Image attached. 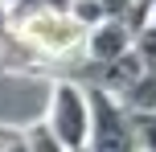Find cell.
I'll list each match as a JSON object with an SVG mask.
<instances>
[{"label":"cell","mask_w":156,"mask_h":152,"mask_svg":"<svg viewBox=\"0 0 156 152\" xmlns=\"http://www.w3.org/2000/svg\"><path fill=\"white\" fill-rule=\"evenodd\" d=\"M90 45V25L62 8H12L0 33V66L21 74H74Z\"/></svg>","instance_id":"1"},{"label":"cell","mask_w":156,"mask_h":152,"mask_svg":"<svg viewBox=\"0 0 156 152\" xmlns=\"http://www.w3.org/2000/svg\"><path fill=\"white\" fill-rule=\"evenodd\" d=\"M90 90V148L94 152H140L136 140L132 107L107 87H86Z\"/></svg>","instance_id":"2"},{"label":"cell","mask_w":156,"mask_h":152,"mask_svg":"<svg viewBox=\"0 0 156 152\" xmlns=\"http://www.w3.org/2000/svg\"><path fill=\"white\" fill-rule=\"evenodd\" d=\"M49 128L62 136L66 148H86L90 144V90L78 82H58L49 99Z\"/></svg>","instance_id":"3"},{"label":"cell","mask_w":156,"mask_h":152,"mask_svg":"<svg viewBox=\"0 0 156 152\" xmlns=\"http://www.w3.org/2000/svg\"><path fill=\"white\" fill-rule=\"evenodd\" d=\"M132 49H136V29L123 16H107V21L90 25V45H86L90 62H111V58H123Z\"/></svg>","instance_id":"4"},{"label":"cell","mask_w":156,"mask_h":152,"mask_svg":"<svg viewBox=\"0 0 156 152\" xmlns=\"http://www.w3.org/2000/svg\"><path fill=\"white\" fill-rule=\"evenodd\" d=\"M25 140H29V152H70L62 144V136L49 128V119L45 123H33V128L25 132Z\"/></svg>","instance_id":"5"},{"label":"cell","mask_w":156,"mask_h":152,"mask_svg":"<svg viewBox=\"0 0 156 152\" xmlns=\"http://www.w3.org/2000/svg\"><path fill=\"white\" fill-rule=\"evenodd\" d=\"M140 152H156V107H132Z\"/></svg>","instance_id":"6"},{"label":"cell","mask_w":156,"mask_h":152,"mask_svg":"<svg viewBox=\"0 0 156 152\" xmlns=\"http://www.w3.org/2000/svg\"><path fill=\"white\" fill-rule=\"evenodd\" d=\"M123 103H127V107H156V70H148L132 90H127Z\"/></svg>","instance_id":"7"},{"label":"cell","mask_w":156,"mask_h":152,"mask_svg":"<svg viewBox=\"0 0 156 152\" xmlns=\"http://www.w3.org/2000/svg\"><path fill=\"white\" fill-rule=\"evenodd\" d=\"M136 54L148 62V70H156V21L144 25V29H136Z\"/></svg>","instance_id":"8"},{"label":"cell","mask_w":156,"mask_h":152,"mask_svg":"<svg viewBox=\"0 0 156 152\" xmlns=\"http://www.w3.org/2000/svg\"><path fill=\"white\" fill-rule=\"evenodd\" d=\"M70 12L78 16V21H86V25H99V21H107V8L99 4V0H74V8Z\"/></svg>","instance_id":"9"},{"label":"cell","mask_w":156,"mask_h":152,"mask_svg":"<svg viewBox=\"0 0 156 152\" xmlns=\"http://www.w3.org/2000/svg\"><path fill=\"white\" fill-rule=\"evenodd\" d=\"M99 4L107 8V16H123V21H127V12H132L136 0H99Z\"/></svg>","instance_id":"10"},{"label":"cell","mask_w":156,"mask_h":152,"mask_svg":"<svg viewBox=\"0 0 156 152\" xmlns=\"http://www.w3.org/2000/svg\"><path fill=\"white\" fill-rule=\"evenodd\" d=\"M4 152H29V140H25V136H12L4 144Z\"/></svg>","instance_id":"11"},{"label":"cell","mask_w":156,"mask_h":152,"mask_svg":"<svg viewBox=\"0 0 156 152\" xmlns=\"http://www.w3.org/2000/svg\"><path fill=\"white\" fill-rule=\"evenodd\" d=\"M8 16H12V8H8V0H0V33L8 29Z\"/></svg>","instance_id":"12"},{"label":"cell","mask_w":156,"mask_h":152,"mask_svg":"<svg viewBox=\"0 0 156 152\" xmlns=\"http://www.w3.org/2000/svg\"><path fill=\"white\" fill-rule=\"evenodd\" d=\"M70 152H94V148H90V144H86V148H70Z\"/></svg>","instance_id":"13"},{"label":"cell","mask_w":156,"mask_h":152,"mask_svg":"<svg viewBox=\"0 0 156 152\" xmlns=\"http://www.w3.org/2000/svg\"><path fill=\"white\" fill-rule=\"evenodd\" d=\"M16 4H21V0H8V8H16Z\"/></svg>","instance_id":"14"},{"label":"cell","mask_w":156,"mask_h":152,"mask_svg":"<svg viewBox=\"0 0 156 152\" xmlns=\"http://www.w3.org/2000/svg\"><path fill=\"white\" fill-rule=\"evenodd\" d=\"M152 21H156V0H152Z\"/></svg>","instance_id":"15"}]
</instances>
